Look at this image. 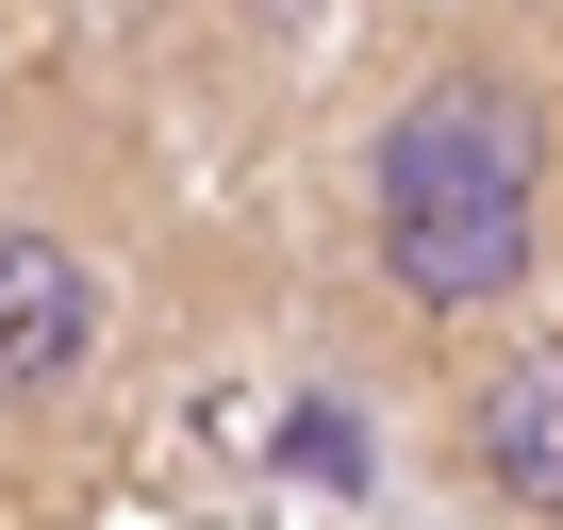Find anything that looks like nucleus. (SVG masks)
<instances>
[{"mask_svg":"<svg viewBox=\"0 0 563 530\" xmlns=\"http://www.w3.org/2000/svg\"><path fill=\"white\" fill-rule=\"evenodd\" d=\"M365 249L415 332H481L547 265V84L514 51H431L365 117Z\"/></svg>","mask_w":563,"mask_h":530,"instance_id":"1","label":"nucleus"},{"mask_svg":"<svg viewBox=\"0 0 563 530\" xmlns=\"http://www.w3.org/2000/svg\"><path fill=\"white\" fill-rule=\"evenodd\" d=\"M100 332H117V283L100 249L34 199H0V431H34L100 382Z\"/></svg>","mask_w":563,"mask_h":530,"instance_id":"2","label":"nucleus"},{"mask_svg":"<svg viewBox=\"0 0 563 530\" xmlns=\"http://www.w3.org/2000/svg\"><path fill=\"white\" fill-rule=\"evenodd\" d=\"M464 481L530 530H563V349H514L464 382Z\"/></svg>","mask_w":563,"mask_h":530,"instance_id":"3","label":"nucleus"},{"mask_svg":"<svg viewBox=\"0 0 563 530\" xmlns=\"http://www.w3.org/2000/svg\"><path fill=\"white\" fill-rule=\"evenodd\" d=\"M0 18H18V0H0Z\"/></svg>","mask_w":563,"mask_h":530,"instance_id":"4","label":"nucleus"}]
</instances>
